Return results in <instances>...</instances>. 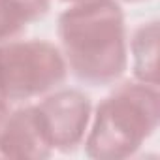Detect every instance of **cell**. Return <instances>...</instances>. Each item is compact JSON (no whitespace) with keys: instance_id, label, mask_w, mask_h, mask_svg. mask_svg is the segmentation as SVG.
I'll list each match as a JSON object with an SVG mask.
<instances>
[{"instance_id":"cell-1","label":"cell","mask_w":160,"mask_h":160,"mask_svg":"<svg viewBox=\"0 0 160 160\" xmlns=\"http://www.w3.org/2000/svg\"><path fill=\"white\" fill-rule=\"evenodd\" d=\"M68 70L87 85H111L128 68L124 13L119 0L70 4L57 23Z\"/></svg>"},{"instance_id":"cell-2","label":"cell","mask_w":160,"mask_h":160,"mask_svg":"<svg viewBox=\"0 0 160 160\" xmlns=\"http://www.w3.org/2000/svg\"><path fill=\"white\" fill-rule=\"evenodd\" d=\"M158 122V87L141 81L124 83L96 106L83 139L85 152L94 160L130 158L156 132Z\"/></svg>"},{"instance_id":"cell-3","label":"cell","mask_w":160,"mask_h":160,"mask_svg":"<svg viewBox=\"0 0 160 160\" xmlns=\"http://www.w3.org/2000/svg\"><path fill=\"white\" fill-rule=\"evenodd\" d=\"M68 66L58 45L47 40H12L0 45V96L8 104L42 98L58 89Z\"/></svg>"},{"instance_id":"cell-4","label":"cell","mask_w":160,"mask_h":160,"mask_svg":"<svg viewBox=\"0 0 160 160\" xmlns=\"http://www.w3.org/2000/svg\"><path fill=\"white\" fill-rule=\"evenodd\" d=\"M34 108L53 152H70L83 143L92 117V106L85 92L55 89Z\"/></svg>"},{"instance_id":"cell-5","label":"cell","mask_w":160,"mask_h":160,"mask_svg":"<svg viewBox=\"0 0 160 160\" xmlns=\"http://www.w3.org/2000/svg\"><path fill=\"white\" fill-rule=\"evenodd\" d=\"M53 154L34 106L10 111L0 122V160H43Z\"/></svg>"},{"instance_id":"cell-6","label":"cell","mask_w":160,"mask_h":160,"mask_svg":"<svg viewBox=\"0 0 160 160\" xmlns=\"http://www.w3.org/2000/svg\"><path fill=\"white\" fill-rule=\"evenodd\" d=\"M136 81L158 87V21L141 23L130 40Z\"/></svg>"},{"instance_id":"cell-7","label":"cell","mask_w":160,"mask_h":160,"mask_svg":"<svg viewBox=\"0 0 160 160\" xmlns=\"http://www.w3.org/2000/svg\"><path fill=\"white\" fill-rule=\"evenodd\" d=\"M30 19L13 0H0V45L23 36Z\"/></svg>"},{"instance_id":"cell-8","label":"cell","mask_w":160,"mask_h":160,"mask_svg":"<svg viewBox=\"0 0 160 160\" xmlns=\"http://www.w3.org/2000/svg\"><path fill=\"white\" fill-rule=\"evenodd\" d=\"M13 2L27 13L30 23L45 17V13L51 8V0H13Z\"/></svg>"},{"instance_id":"cell-9","label":"cell","mask_w":160,"mask_h":160,"mask_svg":"<svg viewBox=\"0 0 160 160\" xmlns=\"http://www.w3.org/2000/svg\"><path fill=\"white\" fill-rule=\"evenodd\" d=\"M8 113H10V104H8L2 96H0V122H2V119H4Z\"/></svg>"},{"instance_id":"cell-10","label":"cell","mask_w":160,"mask_h":160,"mask_svg":"<svg viewBox=\"0 0 160 160\" xmlns=\"http://www.w3.org/2000/svg\"><path fill=\"white\" fill-rule=\"evenodd\" d=\"M62 2H70V4H75V2H81V0H62Z\"/></svg>"},{"instance_id":"cell-11","label":"cell","mask_w":160,"mask_h":160,"mask_svg":"<svg viewBox=\"0 0 160 160\" xmlns=\"http://www.w3.org/2000/svg\"><path fill=\"white\" fill-rule=\"evenodd\" d=\"M122 2H143V0H122Z\"/></svg>"}]
</instances>
